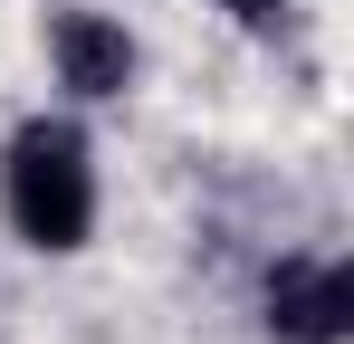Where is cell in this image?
<instances>
[{"label":"cell","instance_id":"obj_3","mask_svg":"<svg viewBox=\"0 0 354 344\" xmlns=\"http://www.w3.org/2000/svg\"><path fill=\"white\" fill-rule=\"evenodd\" d=\"M48 67H58L67 96L106 106V96L134 86V39H124V19H106V10H58L48 19Z\"/></svg>","mask_w":354,"mask_h":344},{"label":"cell","instance_id":"obj_2","mask_svg":"<svg viewBox=\"0 0 354 344\" xmlns=\"http://www.w3.org/2000/svg\"><path fill=\"white\" fill-rule=\"evenodd\" d=\"M268 335L278 344H345L354 335V268L335 249H306L268 268Z\"/></svg>","mask_w":354,"mask_h":344},{"label":"cell","instance_id":"obj_4","mask_svg":"<svg viewBox=\"0 0 354 344\" xmlns=\"http://www.w3.org/2000/svg\"><path fill=\"white\" fill-rule=\"evenodd\" d=\"M230 10H239V19H268V10H278V0H230Z\"/></svg>","mask_w":354,"mask_h":344},{"label":"cell","instance_id":"obj_1","mask_svg":"<svg viewBox=\"0 0 354 344\" xmlns=\"http://www.w3.org/2000/svg\"><path fill=\"white\" fill-rule=\"evenodd\" d=\"M0 211L48 258L86 249V229H96V153H86V134L67 115H29L10 134V153H0Z\"/></svg>","mask_w":354,"mask_h":344}]
</instances>
